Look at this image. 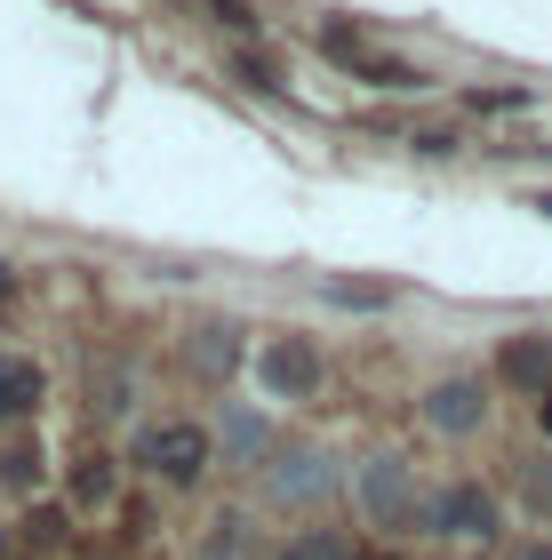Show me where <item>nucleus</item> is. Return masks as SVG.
<instances>
[{"label": "nucleus", "instance_id": "20e7f679", "mask_svg": "<svg viewBox=\"0 0 552 560\" xmlns=\"http://www.w3.org/2000/svg\"><path fill=\"white\" fill-rule=\"evenodd\" d=\"M320 48H329V65L368 72L376 89H424V72H416V65H400V57H385V48H368L361 33H320Z\"/></svg>", "mask_w": 552, "mask_h": 560}, {"label": "nucleus", "instance_id": "f257e3e1", "mask_svg": "<svg viewBox=\"0 0 552 560\" xmlns=\"http://www.w3.org/2000/svg\"><path fill=\"white\" fill-rule=\"evenodd\" d=\"M361 504L376 528H424V504H416V480L400 456H368L361 465Z\"/></svg>", "mask_w": 552, "mask_h": 560}, {"label": "nucleus", "instance_id": "2eb2a0df", "mask_svg": "<svg viewBox=\"0 0 552 560\" xmlns=\"http://www.w3.org/2000/svg\"><path fill=\"white\" fill-rule=\"evenodd\" d=\"M240 81H248V89H281V81H272V65H265V57H240Z\"/></svg>", "mask_w": 552, "mask_h": 560}, {"label": "nucleus", "instance_id": "f3484780", "mask_svg": "<svg viewBox=\"0 0 552 560\" xmlns=\"http://www.w3.org/2000/svg\"><path fill=\"white\" fill-rule=\"evenodd\" d=\"M9 296H16V280H9V265H0V304H9Z\"/></svg>", "mask_w": 552, "mask_h": 560}, {"label": "nucleus", "instance_id": "39448f33", "mask_svg": "<svg viewBox=\"0 0 552 560\" xmlns=\"http://www.w3.org/2000/svg\"><path fill=\"white\" fill-rule=\"evenodd\" d=\"M272 497L281 504H313V497H329L337 489V472H329V456L320 448H289V456H272Z\"/></svg>", "mask_w": 552, "mask_h": 560}, {"label": "nucleus", "instance_id": "1a4fd4ad", "mask_svg": "<svg viewBox=\"0 0 552 560\" xmlns=\"http://www.w3.org/2000/svg\"><path fill=\"white\" fill-rule=\"evenodd\" d=\"M33 409H40V369L24 352H0V424H16Z\"/></svg>", "mask_w": 552, "mask_h": 560}, {"label": "nucleus", "instance_id": "423d86ee", "mask_svg": "<svg viewBox=\"0 0 552 560\" xmlns=\"http://www.w3.org/2000/svg\"><path fill=\"white\" fill-rule=\"evenodd\" d=\"M265 385L281 393V400H305L313 385H320V352L305 345V337H281V345H265Z\"/></svg>", "mask_w": 552, "mask_h": 560}, {"label": "nucleus", "instance_id": "f8f14e48", "mask_svg": "<svg viewBox=\"0 0 552 560\" xmlns=\"http://www.w3.org/2000/svg\"><path fill=\"white\" fill-rule=\"evenodd\" d=\"M72 497H81V504H105V497H113V456H81V472H72Z\"/></svg>", "mask_w": 552, "mask_h": 560}, {"label": "nucleus", "instance_id": "4468645a", "mask_svg": "<svg viewBox=\"0 0 552 560\" xmlns=\"http://www.w3.org/2000/svg\"><path fill=\"white\" fill-rule=\"evenodd\" d=\"M248 537H240V521H216V537H209V560H240Z\"/></svg>", "mask_w": 552, "mask_h": 560}, {"label": "nucleus", "instance_id": "9d476101", "mask_svg": "<svg viewBox=\"0 0 552 560\" xmlns=\"http://www.w3.org/2000/svg\"><path fill=\"white\" fill-rule=\"evenodd\" d=\"M224 456H233V465H257V456H265V417H257V409H233V417H224Z\"/></svg>", "mask_w": 552, "mask_h": 560}, {"label": "nucleus", "instance_id": "f03ea898", "mask_svg": "<svg viewBox=\"0 0 552 560\" xmlns=\"http://www.w3.org/2000/svg\"><path fill=\"white\" fill-rule=\"evenodd\" d=\"M137 465H153L161 480L192 489V480L209 472V432H200V424H153V432L137 441Z\"/></svg>", "mask_w": 552, "mask_h": 560}, {"label": "nucleus", "instance_id": "6e6552de", "mask_svg": "<svg viewBox=\"0 0 552 560\" xmlns=\"http://www.w3.org/2000/svg\"><path fill=\"white\" fill-rule=\"evenodd\" d=\"M496 376L544 400V393H552V345H544V337H513L505 352H496Z\"/></svg>", "mask_w": 552, "mask_h": 560}, {"label": "nucleus", "instance_id": "9b49d317", "mask_svg": "<svg viewBox=\"0 0 552 560\" xmlns=\"http://www.w3.org/2000/svg\"><path fill=\"white\" fill-rule=\"evenodd\" d=\"M289 560H353V545L337 528H305V537H289Z\"/></svg>", "mask_w": 552, "mask_h": 560}, {"label": "nucleus", "instance_id": "a211bd4d", "mask_svg": "<svg viewBox=\"0 0 552 560\" xmlns=\"http://www.w3.org/2000/svg\"><path fill=\"white\" fill-rule=\"evenodd\" d=\"M529 209H537V217H552V192H537V200H529Z\"/></svg>", "mask_w": 552, "mask_h": 560}, {"label": "nucleus", "instance_id": "7ed1b4c3", "mask_svg": "<svg viewBox=\"0 0 552 560\" xmlns=\"http://www.w3.org/2000/svg\"><path fill=\"white\" fill-rule=\"evenodd\" d=\"M424 528H433V537H489L496 528V497L472 489V480H457V489H441L433 504H424Z\"/></svg>", "mask_w": 552, "mask_h": 560}, {"label": "nucleus", "instance_id": "0eeeda50", "mask_svg": "<svg viewBox=\"0 0 552 560\" xmlns=\"http://www.w3.org/2000/svg\"><path fill=\"white\" fill-rule=\"evenodd\" d=\"M481 417H489V400H481L472 376H448V385L424 393V424L433 432H481Z\"/></svg>", "mask_w": 552, "mask_h": 560}, {"label": "nucleus", "instance_id": "dca6fc26", "mask_svg": "<svg viewBox=\"0 0 552 560\" xmlns=\"http://www.w3.org/2000/svg\"><path fill=\"white\" fill-rule=\"evenodd\" d=\"M513 560H552V545H529V552H513Z\"/></svg>", "mask_w": 552, "mask_h": 560}, {"label": "nucleus", "instance_id": "6ab92c4d", "mask_svg": "<svg viewBox=\"0 0 552 560\" xmlns=\"http://www.w3.org/2000/svg\"><path fill=\"white\" fill-rule=\"evenodd\" d=\"M537 417H544V432H552V393H544V400H537Z\"/></svg>", "mask_w": 552, "mask_h": 560}, {"label": "nucleus", "instance_id": "ddd939ff", "mask_svg": "<svg viewBox=\"0 0 552 560\" xmlns=\"http://www.w3.org/2000/svg\"><path fill=\"white\" fill-rule=\"evenodd\" d=\"M0 480H9V489H33L40 480V448H9L0 456Z\"/></svg>", "mask_w": 552, "mask_h": 560}]
</instances>
